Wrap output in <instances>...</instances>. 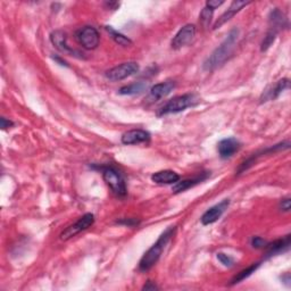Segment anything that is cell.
Masks as SVG:
<instances>
[{"instance_id":"obj_3","label":"cell","mask_w":291,"mask_h":291,"mask_svg":"<svg viewBox=\"0 0 291 291\" xmlns=\"http://www.w3.org/2000/svg\"><path fill=\"white\" fill-rule=\"evenodd\" d=\"M198 99L192 93L182 94V96L174 97L173 99L168 100V102L163 106L158 112V116L168 115V114H177L180 112H183L189 107H192L197 104Z\"/></svg>"},{"instance_id":"obj_18","label":"cell","mask_w":291,"mask_h":291,"mask_svg":"<svg viewBox=\"0 0 291 291\" xmlns=\"http://www.w3.org/2000/svg\"><path fill=\"white\" fill-rule=\"evenodd\" d=\"M151 180L158 184H176L180 180V176L174 171L165 170L152 174Z\"/></svg>"},{"instance_id":"obj_28","label":"cell","mask_w":291,"mask_h":291,"mask_svg":"<svg viewBox=\"0 0 291 291\" xmlns=\"http://www.w3.org/2000/svg\"><path fill=\"white\" fill-rule=\"evenodd\" d=\"M118 223L126 225V226H134V225H137L138 223H139V222H138L134 219H123V220L118 221Z\"/></svg>"},{"instance_id":"obj_22","label":"cell","mask_w":291,"mask_h":291,"mask_svg":"<svg viewBox=\"0 0 291 291\" xmlns=\"http://www.w3.org/2000/svg\"><path fill=\"white\" fill-rule=\"evenodd\" d=\"M259 265H261V264L256 263V264H253V265H250L249 267H247L246 269H242L240 273H238V275H236V277L234 278V280L231 281V284H237V283L243 281L245 279L249 278L253 273H255V271L259 267Z\"/></svg>"},{"instance_id":"obj_27","label":"cell","mask_w":291,"mask_h":291,"mask_svg":"<svg viewBox=\"0 0 291 291\" xmlns=\"http://www.w3.org/2000/svg\"><path fill=\"white\" fill-rule=\"evenodd\" d=\"M223 4H224L223 0H220V2H219V0H209V2L206 3V7L215 10L216 8H219L220 6H222Z\"/></svg>"},{"instance_id":"obj_25","label":"cell","mask_w":291,"mask_h":291,"mask_svg":"<svg viewBox=\"0 0 291 291\" xmlns=\"http://www.w3.org/2000/svg\"><path fill=\"white\" fill-rule=\"evenodd\" d=\"M267 242L261 237H254L251 239V246L254 248H257V249H259V248H265Z\"/></svg>"},{"instance_id":"obj_5","label":"cell","mask_w":291,"mask_h":291,"mask_svg":"<svg viewBox=\"0 0 291 291\" xmlns=\"http://www.w3.org/2000/svg\"><path fill=\"white\" fill-rule=\"evenodd\" d=\"M138 71H139V65H138L137 63L128 62V63H123V64H121L119 66H115L112 68V70L107 71V73H106V77H107L109 81L116 82L134 75L135 73H138Z\"/></svg>"},{"instance_id":"obj_19","label":"cell","mask_w":291,"mask_h":291,"mask_svg":"<svg viewBox=\"0 0 291 291\" xmlns=\"http://www.w3.org/2000/svg\"><path fill=\"white\" fill-rule=\"evenodd\" d=\"M207 177H208V173H206V174H200V176H199V177H197V178L188 179V180H183V181H181V182H179V181H178L176 184H174V187H173V192L179 193V192L186 191V190H188V189H190V188L195 187L196 184H198L199 182L204 181V180L207 179Z\"/></svg>"},{"instance_id":"obj_6","label":"cell","mask_w":291,"mask_h":291,"mask_svg":"<svg viewBox=\"0 0 291 291\" xmlns=\"http://www.w3.org/2000/svg\"><path fill=\"white\" fill-rule=\"evenodd\" d=\"M76 39L83 48L92 50L98 47L100 35L97 29H94L93 26H84V28L80 29L76 32Z\"/></svg>"},{"instance_id":"obj_11","label":"cell","mask_w":291,"mask_h":291,"mask_svg":"<svg viewBox=\"0 0 291 291\" xmlns=\"http://www.w3.org/2000/svg\"><path fill=\"white\" fill-rule=\"evenodd\" d=\"M250 2H240V0H235L234 3L231 4V6L229 7V9L226 10L225 13H223L220 16V18L216 21V23L214 24V30H218L220 29L222 25H224L226 22H229V21L235 16L237 13H239L240 10L246 7L247 5H249Z\"/></svg>"},{"instance_id":"obj_33","label":"cell","mask_w":291,"mask_h":291,"mask_svg":"<svg viewBox=\"0 0 291 291\" xmlns=\"http://www.w3.org/2000/svg\"><path fill=\"white\" fill-rule=\"evenodd\" d=\"M282 281H285L284 283H287L288 284V287L290 285V274L287 273L284 275V277H282Z\"/></svg>"},{"instance_id":"obj_15","label":"cell","mask_w":291,"mask_h":291,"mask_svg":"<svg viewBox=\"0 0 291 291\" xmlns=\"http://www.w3.org/2000/svg\"><path fill=\"white\" fill-rule=\"evenodd\" d=\"M266 257H273L278 254L287 251L290 248V236H285L282 239L275 240L272 243L266 245Z\"/></svg>"},{"instance_id":"obj_21","label":"cell","mask_w":291,"mask_h":291,"mask_svg":"<svg viewBox=\"0 0 291 291\" xmlns=\"http://www.w3.org/2000/svg\"><path fill=\"white\" fill-rule=\"evenodd\" d=\"M106 31L109 33L110 38H112L116 44H119L120 46H123V47H129L132 45V41L128 38V36L123 35L122 33L118 32V31H115L112 26H106Z\"/></svg>"},{"instance_id":"obj_4","label":"cell","mask_w":291,"mask_h":291,"mask_svg":"<svg viewBox=\"0 0 291 291\" xmlns=\"http://www.w3.org/2000/svg\"><path fill=\"white\" fill-rule=\"evenodd\" d=\"M104 181L108 184V187L112 189V191L120 197H123L126 195V184L125 180L122 177V174L112 166L102 167Z\"/></svg>"},{"instance_id":"obj_9","label":"cell","mask_w":291,"mask_h":291,"mask_svg":"<svg viewBox=\"0 0 291 291\" xmlns=\"http://www.w3.org/2000/svg\"><path fill=\"white\" fill-rule=\"evenodd\" d=\"M229 205H230L229 199H224V200H222L221 203L214 205L213 207H210L203 214L202 219H200L202 223L204 225H209V224L215 223V222L218 221L222 215H223L226 208L229 207Z\"/></svg>"},{"instance_id":"obj_24","label":"cell","mask_w":291,"mask_h":291,"mask_svg":"<svg viewBox=\"0 0 291 291\" xmlns=\"http://www.w3.org/2000/svg\"><path fill=\"white\" fill-rule=\"evenodd\" d=\"M218 259L226 267H231L232 265H234V263H235L234 258L230 257L229 255H226V254H223V253H219L218 254Z\"/></svg>"},{"instance_id":"obj_8","label":"cell","mask_w":291,"mask_h":291,"mask_svg":"<svg viewBox=\"0 0 291 291\" xmlns=\"http://www.w3.org/2000/svg\"><path fill=\"white\" fill-rule=\"evenodd\" d=\"M196 35V26L193 24H187L179 31V32L174 36L171 46L172 49L179 50L183 48V47L188 46L191 42Z\"/></svg>"},{"instance_id":"obj_26","label":"cell","mask_w":291,"mask_h":291,"mask_svg":"<svg viewBox=\"0 0 291 291\" xmlns=\"http://www.w3.org/2000/svg\"><path fill=\"white\" fill-rule=\"evenodd\" d=\"M291 208V200L289 197L287 198H283L281 199V202H280V209L283 210V211H289Z\"/></svg>"},{"instance_id":"obj_12","label":"cell","mask_w":291,"mask_h":291,"mask_svg":"<svg viewBox=\"0 0 291 291\" xmlns=\"http://www.w3.org/2000/svg\"><path fill=\"white\" fill-rule=\"evenodd\" d=\"M50 41H51V44L54 45L58 50L62 51V52H64V54L72 55V56L74 54L80 55V52H77L74 49H72L71 47L67 45V36L61 30L54 31V32L50 34ZM74 56H75V55H74Z\"/></svg>"},{"instance_id":"obj_10","label":"cell","mask_w":291,"mask_h":291,"mask_svg":"<svg viewBox=\"0 0 291 291\" xmlns=\"http://www.w3.org/2000/svg\"><path fill=\"white\" fill-rule=\"evenodd\" d=\"M240 147L241 144L236 138H226V139H223L219 142V155L222 160H227V158H231L236 152L239 151Z\"/></svg>"},{"instance_id":"obj_23","label":"cell","mask_w":291,"mask_h":291,"mask_svg":"<svg viewBox=\"0 0 291 291\" xmlns=\"http://www.w3.org/2000/svg\"><path fill=\"white\" fill-rule=\"evenodd\" d=\"M213 13H214L213 9H210L206 6L202 10V13H200V23L203 24L204 28H208L209 26L211 17H213Z\"/></svg>"},{"instance_id":"obj_29","label":"cell","mask_w":291,"mask_h":291,"mask_svg":"<svg viewBox=\"0 0 291 291\" xmlns=\"http://www.w3.org/2000/svg\"><path fill=\"white\" fill-rule=\"evenodd\" d=\"M10 126H13V122L7 120V119H5V118H2V129L6 130V129L10 128Z\"/></svg>"},{"instance_id":"obj_7","label":"cell","mask_w":291,"mask_h":291,"mask_svg":"<svg viewBox=\"0 0 291 291\" xmlns=\"http://www.w3.org/2000/svg\"><path fill=\"white\" fill-rule=\"evenodd\" d=\"M93 223H94L93 214H91V213L84 214L82 218H80L75 222V223L66 227V229L62 232L61 239L64 240V241L71 239V238H73L74 236H76L77 234H80V232L89 229V227L91 226Z\"/></svg>"},{"instance_id":"obj_16","label":"cell","mask_w":291,"mask_h":291,"mask_svg":"<svg viewBox=\"0 0 291 291\" xmlns=\"http://www.w3.org/2000/svg\"><path fill=\"white\" fill-rule=\"evenodd\" d=\"M289 86H290V82L288 79H282V80H280L274 87L266 90V91L263 93V97L261 99L262 103H266L268 102V100L277 99L280 94L284 91V90L289 89Z\"/></svg>"},{"instance_id":"obj_2","label":"cell","mask_w":291,"mask_h":291,"mask_svg":"<svg viewBox=\"0 0 291 291\" xmlns=\"http://www.w3.org/2000/svg\"><path fill=\"white\" fill-rule=\"evenodd\" d=\"M176 226H170L163 232L161 237L158 238V240L152 245L148 251L142 256L141 261L139 263V269L141 272H147L155 265L158 262V259L161 258L162 254L165 249L166 245L168 241L171 240V238L176 234Z\"/></svg>"},{"instance_id":"obj_17","label":"cell","mask_w":291,"mask_h":291,"mask_svg":"<svg viewBox=\"0 0 291 291\" xmlns=\"http://www.w3.org/2000/svg\"><path fill=\"white\" fill-rule=\"evenodd\" d=\"M268 21H269V30H273L278 33L280 32V30L284 28V26H288L287 17H285L284 14L278 8L272 10L271 14H269Z\"/></svg>"},{"instance_id":"obj_13","label":"cell","mask_w":291,"mask_h":291,"mask_svg":"<svg viewBox=\"0 0 291 291\" xmlns=\"http://www.w3.org/2000/svg\"><path fill=\"white\" fill-rule=\"evenodd\" d=\"M122 144L123 145H137L141 142H147L150 140V133L145 130H131L125 132L122 135Z\"/></svg>"},{"instance_id":"obj_30","label":"cell","mask_w":291,"mask_h":291,"mask_svg":"<svg viewBox=\"0 0 291 291\" xmlns=\"http://www.w3.org/2000/svg\"><path fill=\"white\" fill-rule=\"evenodd\" d=\"M158 287L155 284V283H152L151 281H148L145 285H144V288H142V290H146V291H149V290H157Z\"/></svg>"},{"instance_id":"obj_14","label":"cell","mask_w":291,"mask_h":291,"mask_svg":"<svg viewBox=\"0 0 291 291\" xmlns=\"http://www.w3.org/2000/svg\"><path fill=\"white\" fill-rule=\"evenodd\" d=\"M174 88H176V83L173 81H166L155 84V86L150 89L149 97L148 98H149L151 102H156V100H160L164 97H166L167 94H170Z\"/></svg>"},{"instance_id":"obj_20","label":"cell","mask_w":291,"mask_h":291,"mask_svg":"<svg viewBox=\"0 0 291 291\" xmlns=\"http://www.w3.org/2000/svg\"><path fill=\"white\" fill-rule=\"evenodd\" d=\"M148 89V84L146 82H135L129 84V86L122 87L119 90L120 94H123V96H134V94H140L142 92H145Z\"/></svg>"},{"instance_id":"obj_1","label":"cell","mask_w":291,"mask_h":291,"mask_svg":"<svg viewBox=\"0 0 291 291\" xmlns=\"http://www.w3.org/2000/svg\"><path fill=\"white\" fill-rule=\"evenodd\" d=\"M239 38V30L237 28L232 29L229 34L226 35L224 41L216 48L210 56L205 61L204 63V70L205 71H214L216 68L222 66L226 62L227 58L230 57L232 51L235 49V46Z\"/></svg>"},{"instance_id":"obj_32","label":"cell","mask_w":291,"mask_h":291,"mask_svg":"<svg viewBox=\"0 0 291 291\" xmlns=\"http://www.w3.org/2000/svg\"><path fill=\"white\" fill-rule=\"evenodd\" d=\"M54 60H55L56 62L60 63V64H61V65H63V66H68V65H67V63H66L65 61H63L61 57H57V56H55V57H54Z\"/></svg>"},{"instance_id":"obj_31","label":"cell","mask_w":291,"mask_h":291,"mask_svg":"<svg viewBox=\"0 0 291 291\" xmlns=\"http://www.w3.org/2000/svg\"><path fill=\"white\" fill-rule=\"evenodd\" d=\"M105 5H106V6H107L108 8H110V9H113V10H115V9H118V7H120V4H119V3H113V2H109V3H106Z\"/></svg>"}]
</instances>
